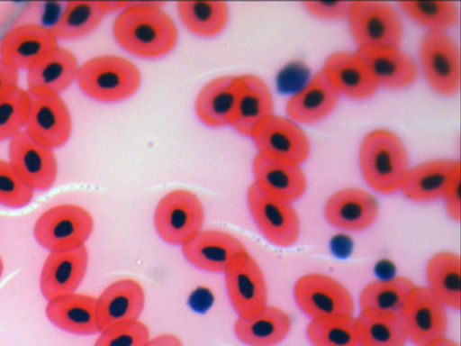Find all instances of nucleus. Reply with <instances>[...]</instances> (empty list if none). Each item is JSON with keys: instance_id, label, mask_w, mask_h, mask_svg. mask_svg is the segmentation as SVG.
Instances as JSON below:
<instances>
[{"instance_id": "f257e3e1", "label": "nucleus", "mask_w": 461, "mask_h": 346, "mask_svg": "<svg viewBox=\"0 0 461 346\" xmlns=\"http://www.w3.org/2000/svg\"><path fill=\"white\" fill-rule=\"evenodd\" d=\"M158 2H130L113 23V35L127 51L142 58H158L175 46L177 31Z\"/></svg>"}, {"instance_id": "f03ea898", "label": "nucleus", "mask_w": 461, "mask_h": 346, "mask_svg": "<svg viewBox=\"0 0 461 346\" xmlns=\"http://www.w3.org/2000/svg\"><path fill=\"white\" fill-rule=\"evenodd\" d=\"M358 161L366 183L383 194L399 190L410 168L402 141L387 129H375L364 137Z\"/></svg>"}, {"instance_id": "7ed1b4c3", "label": "nucleus", "mask_w": 461, "mask_h": 346, "mask_svg": "<svg viewBox=\"0 0 461 346\" xmlns=\"http://www.w3.org/2000/svg\"><path fill=\"white\" fill-rule=\"evenodd\" d=\"M77 80L88 96L102 102H117L135 93L140 84V74L130 60L103 55L81 65Z\"/></svg>"}, {"instance_id": "20e7f679", "label": "nucleus", "mask_w": 461, "mask_h": 346, "mask_svg": "<svg viewBox=\"0 0 461 346\" xmlns=\"http://www.w3.org/2000/svg\"><path fill=\"white\" fill-rule=\"evenodd\" d=\"M348 19L358 49L400 47L403 27L391 5L381 1H357Z\"/></svg>"}, {"instance_id": "39448f33", "label": "nucleus", "mask_w": 461, "mask_h": 346, "mask_svg": "<svg viewBox=\"0 0 461 346\" xmlns=\"http://www.w3.org/2000/svg\"><path fill=\"white\" fill-rule=\"evenodd\" d=\"M94 228V220L84 207L61 204L46 210L36 221L34 237L44 248L67 250L85 245Z\"/></svg>"}, {"instance_id": "423d86ee", "label": "nucleus", "mask_w": 461, "mask_h": 346, "mask_svg": "<svg viewBox=\"0 0 461 346\" xmlns=\"http://www.w3.org/2000/svg\"><path fill=\"white\" fill-rule=\"evenodd\" d=\"M204 211L199 198L191 191L176 189L166 194L158 203L154 225L159 237L167 243L183 245L202 230Z\"/></svg>"}, {"instance_id": "0eeeda50", "label": "nucleus", "mask_w": 461, "mask_h": 346, "mask_svg": "<svg viewBox=\"0 0 461 346\" xmlns=\"http://www.w3.org/2000/svg\"><path fill=\"white\" fill-rule=\"evenodd\" d=\"M420 63L429 86L449 96L460 86V55L454 40L441 31H428L419 49Z\"/></svg>"}, {"instance_id": "6e6552de", "label": "nucleus", "mask_w": 461, "mask_h": 346, "mask_svg": "<svg viewBox=\"0 0 461 346\" xmlns=\"http://www.w3.org/2000/svg\"><path fill=\"white\" fill-rule=\"evenodd\" d=\"M251 216L264 237L278 247L293 245L300 234V221L292 202L271 196L253 182L247 193Z\"/></svg>"}, {"instance_id": "1a4fd4ad", "label": "nucleus", "mask_w": 461, "mask_h": 346, "mask_svg": "<svg viewBox=\"0 0 461 346\" xmlns=\"http://www.w3.org/2000/svg\"><path fill=\"white\" fill-rule=\"evenodd\" d=\"M294 296L311 320L353 315L351 295L341 283L326 274L308 273L300 277L294 287Z\"/></svg>"}, {"instance_id": "9d476101", "label": "nucleus", "mask_w": 461, "mask_h": 346, "mask_svg": "<svg viewBox=\"0 0 461 346\" xmlns=\"http://www.w3.org/2000/svg\"><path fill=\"white\" fill-rule=\"evenodd\" d=\"M258 154L272 160L301 165L310 152V142L302 128L289 118L272 114L250 135Z\"/></svg>"}, {"instance_id": "9b49d317", "label": "nucleus", "mask_w": 461, "mask_h": 346, "mask_svg": "<svg viewBox=\"0 0 461 346\" xmlns=\"http://www.w3.org/2000/svg\"><path fill=\"white\" fill-rule=\"evenodd\" d=\"M401 317L407 338L417 346H429L445 337L446 306L428 287L415 286Z\"/></svg>"}, {"instance_id": "f8f14e48", "label": "nucleus", "mask_w": 461, "mask_h": 346, "mask_svg": "<svg viewBox=\"0 0 461 346\" xmlns=\"http://www.w3.org/2000/svg\"><path fill=\"white\" fill-rule=\"evenodd\" d=\"M27 92L29 109L24 130L34 140L51 149L64 145L70 136L72 122L61 96Z\"/></svg>"}, {"instance_id": "ddd939ff", "label": "nucleus", "mask_w": 461, "mask_h": 346, "mask_svg": "<svg viewBox=\"0 0 461 346\" xmlns=\"http://www.w3.org/2000/svg\"><path fill=\"white\" fill-rule=\"evenodd\" d=\"M9 156L13 168L33 190L53 185L58 172L53 149L34 140L25 130L10 139Z\"/></svg>"}, {"instance_id": "4468645a", "label": "nucleus", "mask_w": 461, "mask_h": 346, "mask_svg": "<svg viewBox=\"0 0 461 346\" xmlns=\"http://www.w3.org/2000/svg\"><path fill=\"white\" fill-rule=\"evenodd\" d=\"M228 295L239 316L250 315L267 305V289L261 268L246 252L224 272Z\"/></svg>"}, {"instance_id": "2eb2a0df", "label": "nucleus", "mask_w": 461, "mask_h": 346, "mask_svg": "<svg viewBox=\"0 0 461 346\" xmlns=\"http://www.w3.org/2000/svg\"><path fill=\"white\" fill-rule=\"evenodd\" d=\"M182 248L192 265L211 272H225L237 258L248 252L238 238L219 230H201Z\"/></svg>"}, {"instance_id": "dca6fc26", "label": "nucleus", "mask_w": 461, "mask_h": 346, "mask_svg": "<svg viewBox=\"0 0 461 346\" xmlns=\"http://www.w3.org/2000/svg\"><path fill=\"white\" fill-rule=\"evenodd\" d=\"M88 265L85 245L67 250H52L46 258L40 278V287L47 300L75 293Z\"/></svg>"}, {"instance_id": "f3484780", "label": "nucleus", "mask_w": 461, "mask_h": 346, "mask_svg": "<svg viewBox=\"0 0 461 346\" xmlns=\"http://www.w3.org/2000/svg\"><path fill=\"white\" fill-rule=\"evenodd\" d=\"M57 41L51 28L37 23L22 24L4 37L1 59L16 69H29L58 47Z\"/></svg>"}, {"instance_id": "a211bd4d", "label": "nucleus", "mask_w": 461, "mask_h": 346, "mask_svg": "<svg viewBox=\"0 0 461 346\" xmlns=\"http://www.w3.org/2000/svg\"><path fill=\"white\" fill-rule=\"evenodd\" d=\"M145 305L142 286L131 278L111 283L96 298V321L99 332L122 323L139 320Z\"/></svg>"}, {"instance_id": "6ab92c4d", "label": "nucleus", "mask_w": 461, "mask_h": 346, "mask_svg": "<svg viewBox=\"0 0 461 346\" xmlns=\"http://www.w3.org/2000/svg\"><path fill=\"white\" fill-rule=\"evenodd\" d=\"M324 214L328 222L337 228L361 231L375 221L378 204L366 190L347 187L329 197L324 206Z\"/></svg>"}, {"instance_id": "aec40b11", "label": "nucleus", "mask_w": 461, "mask_h": 346, "mask_svg": "<svg viewBox=\"0 0 461 346\" xmlns=\"http://www.w3.org/2000/svg\"><path fill=\"white\" fill-rule=\"evenodd\" d=\"M321 70L339 96L351 99L369 98L378 87L357 52L337 51L330 54Z\"/></svg>"}, {"instance_id": "412c9836", "label": "nucleus", "mask_w": 461, "mask_h": 346, "mask_svg": "<svg viewBox=\"0 0 461 346\" xmlns=\"http://www.w3.org/2000/svg\"><path fill=\"white\" fill-rule=\"evenodd\" d=\"M377 86L400 89L411 85L417 77L413 59L400 47L357 49Z\"/></svg>"}, {"instance_id": "4be33fe9", "label": "nucleus", "mask_w": 461, "mask_h": 346, "mask_svg": "<svg viewBox=\"0 0 461 346\" xmlns=\"http://www.w3.org/2000/svg\"><path fill=\"white\" fill-rule=\"evenodd\" d=\"M339 98V94L321 70L288 99L286 114L296 123H312L326 117L334 109Z\"/></svg>"}, {"instance_id": "5701e85b", "label": "nucleus", "mask_w": 461, "mask_h": 346, "mask_svg": "<svg viewBox=\"0 0 461 346\" xmlns=\"http://www.w3.org/2000/svg\"><path fill=\"white\" fill-rule=\"evenodd\" d=\"M238 100L230 125L243 135L273 114V98L267 85L255 75L239 76Z\"/></svg>"}, {"instance_id": "b1692460", "label": "nucleus", "mask_w": 461, "mask_h": 346, "mask_svg": "<svg viewBox=\"0 0 461 346\" xmlns=\"http://www.w3.org/2000/svg\"><path fill=\"white\" fill-rule=\"evenodd\" d=\"M48 319L68 332L90 335L99 332L96 321V298L89 295L72 293L48 300Z\"/></svg>"}, {"instance_id": "393cba45", "label": "nucleus", "mask_w": 461, "mask_h": 346, "mask_svg": "<svg viewBox=\"0 0 461 346\" xmlns=\"http://www.w3.org/2000/svg\"><path fill=\"white\" fill-rule=\"evenodd\" d=\"M239 77L222 76L209 81L195 100V112L206 125L221 127L230 124L235 112Z\"/></svg>"}, {"instance_id": "a878e982", "label": "nucleus", "mask_w": 461, "mask_h": 346, "mask_svg": "<svg viewBox=\"0 0 461 346\" xmlns=\"http://www.w3.org/2000/svg\"><path fill=\"white\" fill-rule=\"evenodd\" d=\"M290 329L289 315L268 305L253 314L239 316L234 324L237 338L248 346H275L288 335Z\"/></svg>"}, {"instance_id": "bb28decb", "label": "nucleus", "mask_w": 461, "mask_h": 346, "mask_svg": "<svg viewBox=\"0 0 461 346\" xmlns=\"http://www.w3.org/2000/svg\"><path fill=\"white\" fill-rule=\"evenodd\" d=\"M255 183L280 199L293 202L306 188V178L300 165L284 163L257 154L252 162Z\"/></svg>"}, {"instance_id": "cd10ccee", "label": "nucleus", "mask_w": 461, "mask_h": 346, "mask_svg": "<svg viewBox=\"0 0 461 346\" xmlns=\"http://www.w3.org/2000/svg\"><path fill=\"white\" fill-rule=\"evenodd\" d=\"M78 68L75 55L58 46L27 69L28 90L59 95L77 78Z\"/></svg>"}, {"instance_id": "c85d7f7f", "label": "nucleus", "mask_w": 461, "mask_h": 346, "mask_svg": "<svg viewBox=\"0 0 461 346\" xmlns=\"http://www.w3.org/2000/svg\"><path fill=\"white\" fill-rule=\"evenodd\" d=\"M458 161L436 159L409 168L400 189L413 202L425 203L440 198Z\"/></svg>"}, {"instance_id": "c756f323", "label": "nucleus", "mask_w": 461, "mask_h": 346, "mask_svg": "<svg viewBox=\"0 0 461 346\" xmlns=\"http://www.w3.org/2000/svg\"><path fill=\"white\" fill-rule=\"evenodd\" d=\"M426 276L430 291L445 306H461V262L458 254L439 251L428 260Z\"/></svg>"}, {"instance_id": "7c9ffc66", "label": "nucleus", "mask_w": 461, "mask_h": 346, "mask_svg": "<svg viewBox=\"0 0 461 346\" xmlns=\"http://www.w3.org/2000/svg\"><path fill=\"white\" fill-rule=\"evenodd\" d=\"M414 287L413 282L404 277L372 281L360 294V309L401 315Z\"/></svg>"}, {"instance_id": "2f4dec72", "label": "nucleus", "mask_w": 461, "mask_h": 346, "mask_svg": "<svg viewBox=\"0 0 461 346\" xmlns=\"http://www.w3.org/2000/svg\"><path fill=\"white\" fill-rule=\"evenodd\" d=\"M105 14L104 2H68L51 31L57 39L80 38L95 30Z\"/></svg>"}, {"instance_id": "473e14b6", "label": "nucleus", "mask_w": 461, "mask_h": 346, "mask_svg": "<svg viewBox=\"0 0 461 346\" xmlns=\"http://www.w3.org/2000/svg\"><path fill=\"white\" fill-rule=\"evenodd\" d=\"M177 12L185 27L203 37L221 32L228 20V6L222 1H180Z\"/></svg>"}, {"instance_id": "72a5a7b5", "label": "nucleus", "mask_w": 461, "mask_h": 346, "mask_svg": "<svg viewBox=\"0 0 461 346\" xmlns=\"http://www.w3.org/2000/svg\"><path fill=\"white\" fill-rule=\"evenodd\" d=\"M306 333L313 346H366L353 315L311 320Z\"/></svg>"}, {"instance_id": "f704fd0d", "label": "nucleus", "mask_w": 461, "mask_h": 346, "mask_svg": "<svg viewBox=\"0 0 461 346\" xmlns=\"http://www.w3.org/2000/svg\"><path fill=\"white\" fill-rule=\"evenodd\" d=\"M357 321L366 346H404L408 340L399 314L360 311Z\"/></svg>"}, {"instance_id": "c9c22d12", "label": "nucleus", "mask_w": 461, "mask_h": 346, "mask_svg": "<svg viewBox=\"0 0 461 346\" xmlns=\"http://www.w3.org/2000/svg\"><path fill=\"white\" fill-rule=\"evenodd\" d=\"M398 5L410 19L429 31L445 32L458 18V8L451 1H402Z\"/></svg>"}, {"instance_id": "e433bc0d", "label": "nucleus", "mask_w": 461, "mask_h": 346, "mask_svg": "<svg viewBox=\"0 0 461 346\" xmlns=\"http://www.w3.org/2000/svg\"><path fill=\"white\" fill-rule=\"evenodd\" d=\"M28 109V92L19 86L0 97V141L11 139L22 131Z\"/></svg>"}, {"instance_id": "4c0bfd02", "label": "nucleus", "mask_w": 461, "mask_h": 346, "mask_svg": "<svg viewBox=\"0 0 461 346\" xmlns=\"http://www.w3.org/2000/svg\"><path fill=\"white\" fill-rule=\"evenodd\" d=\"M33 189L19 176L9 161L0 159V204L12 208L27 205Z\"/></svg>"}, {"instance_id": "58836bf2", "label": "nucleus", "mask_w": 461, "mask_h": 346, "mask_svg": "<svg viewBox=\"0 0 461 346\" xmlns=\"http://www.w3.org/2000/svg\"><path fill=\"white\" fill-rule=\"evenodd\" d=\"M149 340L147 325L135 320L104 329L94 346H144Z\"/></svg>"}, {"instance_id": "ea45409f", "label": "nucleus", "mask_w": 461, "mask_h": 346, "mask_svg": "<svg viewBox=\"0 0 461 346\" xmlns=\"http://www.w3.org/2000/svg\"><path fill=\"white\" fill-rule=\"evenodd\" d=\"M352 1H306L303 5L312 15L323 20H340L348 17Z\"/></svg>"}, {"instance_id": "a19ab883", "label": "nucleus", "mask_w": 461, "mask_h": 346, "mask_svg": "<svg viewBox=\"0 0 461 346\" xmlns=\"http://www.w3.org/2000/svg\"><path fill=\"white\" fill-rule=\"evenodd\" d=\"M461 169L460 161L454 168L443 193V199L447 214L454 221L459 222L461 218Z\"/></svg>"}, {"instance_id": "79ce46f5", "label": "nucleus", "mask_w": 461, "mask_h": 346, "mask_svg": "<svg viewBox=\"0 0 461 346\" xmlns=\"http://www.w3.org/2000/svg\"><path fill=\"white\" fill-rule=\"evenodd\" d=\"M17 83V69L0 58V97L18 87Z\"/></svg>"}, {"instance_id": "37998d69", "label": "nucleus", "mask_w": 461, "mask_h": 346, "mask_svg": "<svg viewBox=\"0 0 461 346\" xmlns=\"http://www.w3.org/2000/svg\"><path fill=\"white\" fill-rule=\"evenodd\" d=\"M144 346H183V344L176 335L165 333L149 338Z\"/></svg>"}, {"instance_id": "c03bdc74", "label": "nucleus", "mask_w": 461, "mask_h": 346, "mask_svg": "<svg viewBox=\"0 0 461 346\" xmlns=\"http://www.w3.org/2000/svg\"><path fill=\"white\" fill-rule=\"evenodd\" d=\"M429 346H459L456 341L448 338H442L431 343Z\"/></svg>"}, {"instance_id": "a18cd8bd", "label": "nucleus", "mask_w": 461, "mask_h": 346, "mask_svg": "<svg viewBox=\"0 0 461 346\" xmlns=\"http://www.w3.org/2000/svg\"><path fill=\"white\" fill-rule=\"evenodd\" d=\"M3 270H4V264H3V260L0 257V278L2 276Z\"/></svg>"}]
</instances>
